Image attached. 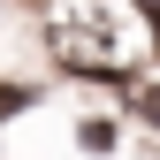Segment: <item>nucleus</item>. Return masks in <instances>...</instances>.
Masks as SVG:
<instances>
[{
    "instance_id": "1",
    "label": "nucleus",
    "mask_w": 160,
    "mask_h": 160,
    "mask_svg": "<svg viewBox=\"0 0 160 160\" xmlns=\"http://www.w3.org/2000/svg\"><path fill=\"white\" fill-rule=\"evenodd\" d=\"M53 61L76 76H107V84H137L152 61V31L130 0H61L46 23Z\"/></svg>"
}]
</instances>
